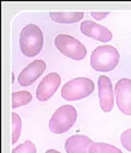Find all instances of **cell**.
I'll return each mask as SVG.
<instances>
[{"mask_svg":"<svg viewBox=\"0 0 131 153\" xmlns=\"http://www.w3.org/2000/svg\"><path fill=\"white\" fill-rule=\"evenodd\" d=\"M120 55L118 51L112 46L103 45L93 51L91 55V67L99 72H107L114 70L119 64Z\"/></svg>","mask_w":131,"mask_h":153,"instance_id":"1","label":"cell"},{"mask_svg":"<svg viewBox=\"0 0 131 153\" xmlns=\"http://www.w3.org/2000/svg\"><path fill=\"white\" fill-rule=\"evenodd\" d=\"M20 48L26 57H35L43 49L44 37L42 30L35 24H27L20 33Z\"/></svg>","mask_w":131,"mask_h":153,"instance_id":"2","label":"cell"},{"mask_svg":"<svg viewBox=\"0 0 131 153\" xmlns=\"http://www.w3.org/2000/svg\"><path fill=\"white\" fill-rule=\"evenodd\" d=\"M95 84L89 78H75L68 81L61 88V96L66 101H79L91 95L94 91Z\"/></svg>","mask_w":131,"mask_h":153,"instance_id":"3","label":"cell"},{"mask_svg":"<svg viewBox=\"0 0 131 153\" xmlns=\"http://www.w3.org/2000/svg\"><path fill=\"white\" fill-rule=\"evenodd\" d=\"M78 117L77 109L72 105H62L51 115L49 129L57 134H64L74 125Z\"/></svg>","mask_w":131,"mask_h":153,"instance_id":"4","label":"cell"},{"mask_svg":"<svg viewBox=\"0 0 131 153\" xmlns=\"http://www.w3.org/2000/svg\"><path fill=\"white\" fill-rule=\"evenodd\" d=\"M55 46L61 54L73 60H82L87 53L85 46L80 41L67 34H59L55 38Z\"/></svg>","mask_w":131,"mask_h":153,"instance_id":"5","label":"cell"},{"mask_svg":"<svg viewBox=\"0 0 131 153\" xmlns=\"http://www.w3.org/2000/svg\"><path fill=\"white\" fill-rule=\"evenodd\" d=\"M116 103L121 113L131 115V80L122 78L115 84Z\"/></svg>","mask_w":131,"mask_h":153,"instance_id":"6","label":"cell"},{"mask_svg":"<svg viewBox=\"0 0 131 153\" xmlns=\"http://www.w3.org/2000/svg\"><path fill=\"white\" fill-rule=\"evenodd\" d=\"M61 83V78L57 72L48 74L41 81L36 89V97L39 102H46L54 95Z\"/></svg>","mask_w":131,"mask_h":153,"instance_id":"7","label":"cell"},{"mask_svg":"<svg viewBox=\"0 0 131 153\" xmlns=\"http://www.w3.org/2000/svg\"><path fill=\"white\" fill-rule=\"evenodd\" d=\"M97 86H98V99L99 105L103 112L109 113L114 107V90H112V83L108 76H99L97 80Z\"/></svg>","mask_w":131,"mask_h":153,"instance_id":"8","label":"cell"},{"mask_svg":"<svg viewBox=\"0 0 131 153\" xmlns=\"http://www.w3.org/2000/svg\"><path fill=\"white\" fill-rule=\"evenodd\" d=\"M46 69V64L42 59H36L32 61L30 65H27L19 74L18 82L20 85L29 86L35 82L39 76H42L43 72Z\"/></svg>","mask_w":131,"mask_h":153,"instance_id":"9","label":"cell"},{"mask_svg":"<svg viewBox=\"0 0 131 153\" xmlns=\"http://www.w3.org/2000/svg\"><path fill=\"white\" fill-rule=\"evenodd\" d=\"M80 30L82 34L89 36L91 38H94V39L98 42H103V43L112 41V32L107 27L101 25L98 23L90 21V20L83 21V22L81 23Z\"/></svg>","mask_w":131,"mask_h":153,"instance_id":"10","label":"cell"},{"mask_svg":"<svg viewBox=\"0 0 131 153\" xmlns=\"http://www.w3.org/2000/svg\"><path fill=\"white\" fill-rule=\"evenodd\" d=\"M92 143V140L87 136L74 134L66 140L64 149L67 153H89V148Z\"/></svg>","mask_w":131,"mask_h":153,"instance_id":"11","label":"cell"},{"mask_svg":"<svg viewBox=\"0 0 131 153\" xmlns=\"http://www.w3.org/2000/svg\"><path fill=\"white\" fill-rule=\"evenodd\" d=\"M84 12H49V18L53 21L60 24H72V23L80 22L83 19Z\"/></svg>","mask_w":131,"mask_h":153,"instance_id":"12","label":"cell"},{"mask_svg":"<svg viewBox=\"0 0 131 153\" xmlns=\"http://www.w3.org/2000/svg\"><path fill=\"white\" fill-rule=\"evenodd\" d=\"M89 153H122L115 146L104 142H93L89 148Z\"/></svg>","mask_w":131,"mask_h":153,"instance_id":"13","label":"cell"},{"mask_svg":"<svg viewBox=\"0 0 131 153\" xmlns=\"http://www.w3.org/2000/svg\"><path fill=\"white\" fill-rule=\"evenodd\" d=\"M32 101V95L27 91H18L12 93V108L26 105Z\"/></svg>","mask_w":131,"mask_h":153,"instance_id":"14","label":"cell"},{"mask_svg":"<svg viewBox=\"0 0 131 153\" xmlns=\"http://www.w3.org/2000/svg\"><path fill=\"white\" fill-rule=\"evenodd\" d=\"M21 130H22V120L16 113H12V140H11L12 144L18 141L21 134Z\"/></svg>","mask_w":131,"mask_h":153,"instance_id":"15","label":"cell"},{"mask_svg":"<svg viewBox=\"0 0 131 153\" xmlns=\"http://www.w3.org/2000/svg\"><path fill=\"white\" fill-rule=\"evenodd\" d=\"M12 153H36V147L32 141L25 140L22 144L14 148Z\"/></svg>","mask_w":131,"mask_h":153,"instance_id":"16","label":"cell"},{"mask_svg":"<svg viewBox=\"0 0 131 153\" xmlns=\"http://www.w3.org/2000/svg\"><path fill=\"white\" fill-rule=\"evenodd\" d=\"M120 141H121L122 147L125 148L127 151L131 152V128L122 132L121 137H120Z\"/></svg>","mask_w":131,"mask_h":153,"instance_id":"17","label":"cell"},{"mask_svg":"<svg viewBox=\"0 0 131 153\" xmlns=\"http://www.w3.org/2000/svg\"><path fill=\"white\" fill-rule=\"evenodd\" d=\"M108 14H109V12H107V11H104V12H96V11H93V12H91V16L95 20H103L104 18H106V16H108Z\"/></svg>","mask_w":131,"mask_h":153,"instance_id":"18","label":"cell"},{"mask_svg":"<svg viewBox=\"0 0 131 153\" xmlns=\"http://www.w3.org/2000/svg\"><path fill=\"white\" fill-rule=\"evenodd\" d=\"M45 153H60V152L57 150H54V149H50V150H47Z\"/></svg>","mask_w":131,"mask_h":153,"instance_id":"19","label":"cell"}]
</instances>
